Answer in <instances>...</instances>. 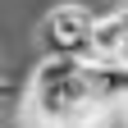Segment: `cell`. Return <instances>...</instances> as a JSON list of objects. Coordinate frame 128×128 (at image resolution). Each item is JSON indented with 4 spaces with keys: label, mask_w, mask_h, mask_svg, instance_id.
<instances>
[{
    "label": "cell",
    "mask_w": 128,
    "mask_h": 128,
    "mask_svg": "<svg viewBox=\"0 0 128 128\" xmlns=\"http://www.w3.org/2000/svg\"><path fill=\"white\" fill-rule=\"evenodd\" d=\"M92 23L96 14L87 5H55L41 23V50L64 55V60H87L92 50Z\"/></svg>",
    "instance_id": "obj_1"
},
{
    "label": "cell",
    "mask_w": 128,
    "mask_h": 128,
    "mask_svg": "<svg viewBox=\"0 0 128 128\" xmlns=\"http://www.w3.org/2000/svg\"><path fill=\"white\" fill-rule=\"evenodd\" d=\"M128 55V28L119 14H101L92 23V50H87V64H124Z\"/></svg>",
    "instance_id": "obj_2"
},
{
    "label": "cell",
    "mask_w": 128,
    "mask_h": 128,
    "mask_svg": "<svg viewBox=\"0 0 128 128\" xmlns=\"http://www.w3.org/2000/svg\"><path fill=\"white\" fill-rule=\"evenodd\" d=\"M124 5H128V0H124Z\"/></svg>",
    "instance_id": "obj_3"
}]
</instances>
